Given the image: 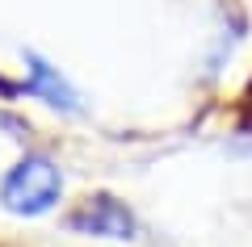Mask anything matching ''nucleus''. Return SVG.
<instances>
[{
  "label": "nucleus",
  "instance_id": "nucleus-1",
  "mask_svg": "<svg viewBox=\"0 0 252 247\" xmlns=\"http://www.w3.org/2000/svg\"><path fill=\"white\" fill-rule=\"evenodd\" d=\"M63 197V172L51 155L42 151H30L4 172L0 180V205L17 218H38V214H51Z\"/></svg>",
  "mask_w": 252,
  "mask_h": 247
},
{
  "label": "nucleus",
  "instance_id": "nucleus-2",
  "mask_svg": "<svg viewBox=\"0 0 252 247\" xmlns=\"http://www.w3.org/2000/svg\"><path fill=\"white\" fill-rule=\"evenodd\" d=\"M67 226L76 235H93V239H135L139 222L126 201H118L109 193H93L67 214Z\"/></svg>",
  "mask_w": 252,
  "mask_h": 247
},
{
  "label": "nucleus",
  "instance_id": "nucleus-3",
  "mask_svg": "<svg viewBox=\"0 0 252 247\" xmlns=\"http://www.w3.org/2000/svg\"><path fill=\"white\" fill-rule=\"evenodd\" d=\"M26 63H30L26 67L30 71L26 76V92L30 97L46 101V105L59 109V113H80V97H76V88L59 76V67H51V63H46L42 55H34V51L26 55Z\"/></svg>",
  "mask_w": 252,
  "mask_h": 247
}]
</instances>
